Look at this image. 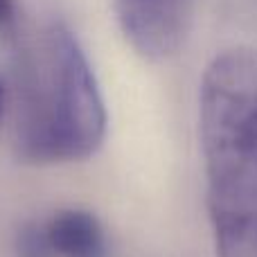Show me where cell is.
I'll return each mask as SVG.
<instances>
[{
	"label": "cell",
	"instance_id": "7",
	"mask_svg": "<svg viewBox=\"0 0 257 257\" xmlns=\"http://www.w3.org/2000/svg\"><path fill=\"white\" fill-rule=\"evenodd\" d=\"M14 14V0H0V23L9 21Z\"/></svg>",
	"mask_w": 257,
	"mask_h": 257
},
{
	"label": "cell",
	"instance_id": "5",
	"mask_svg": "<svg viewBox=\"0 0 257 257\" xmlns=\"http://www.w3.org/2000/svg\"><path fill=\"white\" fill-rule=\"evenodd\" d=\"M217 257H257V210L210 212Z\"/></svg>",
	"mask_w": 257,
	"mask_h": 257
},
{
	"label": "cell",
	"instance_id": "6",
	"mask_svg": "<svg viewBox=\"0 0 257 257\" xmlns=\"http://www.w3.org/2000/svg\"><path fill=\"white\" fill-rule=\"evenodd\" d=\"M16 250L18 257H52L41 223H30V226H25L18 232Z\"/></svg>",
	"mask_w": 257,
	"mask_h": 257
},
{
	"label": "cell",
	"instance_id": "8",
	"mask_svg": "<svg viewBox=\"0 0 257 257\" xmlns=\"http://www.w3.org/2000/svg\"><path fill=\"white\" fill-rule=\"evenodd\" d=\"M3 108H5V88L0 84V115H3Z\"/></svg>",
	"mask_w": 257,
	"mask_h": 257
},
{
	"label": "cell",
	"instance_id": "1",
	"mask_svg": "<svg viewBox=\"0 0 257 257\" xmlns=\"http://www.w3.org/2000/svg\"><path fill=\"white\" fill-rule=\"evenodd\" d=\"M16 151L30 165L86 160L106 138V106L77 36L50 23L21 45L14 68Z\"/></svg>",
	"mask_w": 257,
	"mask_h": 257
},
{
	"label": "cell",
	"instance_id": "4",
	"mask_svg": "<svg viewBox=\"0 0 257 257\" xmlns=\"http://www.w3.org/2000/svg\"><path fill=\"white\" fill-rule=\"evenodd\" d=\"M41 226L52 257H108L106 232L88 210H59Z\"/></svg>",
	"mask_w": 257,
	"mask_h": 257
},
{
	"label": "cell",
	"instance_id": "3",
	"mask_svg": "<svg viewBox=\"0 0 257 257\" xmlns=\"http://www.w3.org/2000/svg\"><path fill=\"white\" fill-rule=\"evenodd\" d=\"M194 5L196 0H113L122 34L151 61L172 57L185 43Z\"/></svg>",
	"mask_w": 257,
	"mask_h": 257
},
{
	"label": "cell",
	"instance_id": "2",
	"mask_svg": "<svg viewBox=\"0 0 257 257\" xmlns=\"http://www.w3.org/2000/svg\"><path fill=\"white\" fill-rule=\"evenodd\" d=\"M199 128L208 212L257 210V50L232 48L208 63Z\"/></svg>",
	"mask_w": 257,
	"mask_h": 257
}]
</instances>
